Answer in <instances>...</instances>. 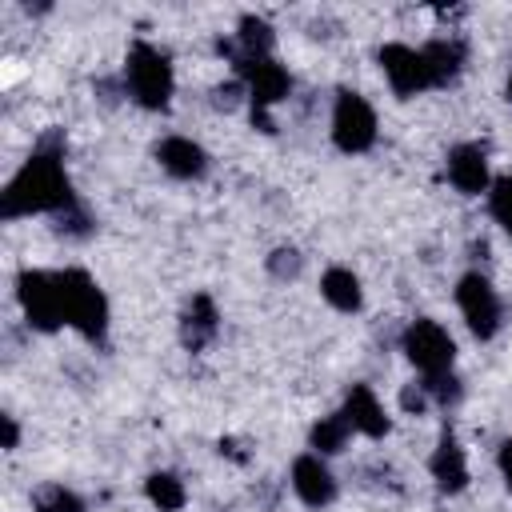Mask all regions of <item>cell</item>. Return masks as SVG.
Masks as SVG:
<instances>
[{"label":"cell","instance_id":"1","mask_svg":"<svg viewBox=\"0 0 512 512\" xmlns=\"http://www.w3.org/2000/svg\"><path fill=\"white\" fill-rule=\"evenodd\" d=\"M68 208H76V196H72L68 172L60 164V152H52V148H40L12 176V184L0 196V216L4 220L32 216V212H68Z\"/></svg>","mask_w":512,"mask_h":512},{"label":"cell","instance_id":"2","mask_svg":"<svg viewBox=\"0 0 512 512\" xmlns=\"http://www.w3.org/2000/svg\"><path fill=\"white\" fill-rule=\"evenodd\" d=\"M56 284H60L64 320L76 332H84L88 340H100L104 324H108V304H104V292L96 288V280L84 268H64V272H56Z\"/></svg>","mask_w":512,"mask_h":512},{"label":"cell","instance_id":"3","mask_svg":"<svg viewBox=\"0 0 512 512\" xmlns=\"http://www.w3.org/2000/svg\"><path fill=\"white\" fill-rule=\"evenodd\" d=\"M128 92L136 96V104L144 108H168V96H172V64L160 48L136 40L132 52H128Z\"/></svg>","mask_w":512,"mask_h":512},{"label":"cell","instance_id":"4","mask_svg":"<svg viewBox=\"0 0 512 512\" xmlns=\"http://www.w3.org/2000/svg\"><path fill=\"white\" fill-rule=\"evenodd\" d=\"M236 68H240V76L248 80V92H252V120H256V128H260V132H272L268 108H272L276 100H284V96H288V88H292L288 72H284L272 56L236 60Z\"/></svg>","mask_w":512,"mask_h":512},{"label":"cell","instance_id":"5","mask_svg":"<svg viewBox=\"0 0 512 512\" xmlns=\"http://www.w3.org/2000/svg\"><path fill=\"white\" fill-rule=\"evenodd\" d=\"M16 292H20V304H24V316H28L32 328H40V332H56V328L64 324V304H60L56 272L24 268L20 280H16Z\"/></svg>","mask_w":512,"mask_h":512},{"label":"cell","instance_id":"6","mask_svg":"<svg viewBox=\"0 0 512 512\" xmlns=\"http://www.w3.org/2000/svg\"><path fill=\"white\" fill-rule=\"evenodd\" d=\"M404 352H408V360L428 380H436V376H448L452 356H456V344H452V336L436 320H412L408 332H404Z\"/></svg>","mask_w":512,"mask_h":512},{"label":"cell","instance_id":"7","mask_svg":"<svg viewBox=\"0 0 512 512\" xmlns=\"http://www.w3.org/2000/svg\"><path fill=\"white\" fill-rule=\"evenodd\" d=\"M332 140L340 152H364L376 140V112L360 92H340L332 108Z\"/></svg>","mask_w":512,"mask_h":512},{"label":"cell","instance_id":"8","mask_svg":"<svg viewBox=\"0 0 512 512\" xmlns=\"http://www.w3.org/2000/svg\"><path fill=\"white\" fill-rule=\"evenodd\" d=\"M456 304H460L468 328H472L480 340L496 336V328H500V300H496L492 284H488L480 272L460 276V284H456Z\"/></svg>","mask_w":512,"mask_h":512},{"label":"cell","instance_id":"9","mask_svg":"<svg viewBox=\"0 0 512 512\" xmlns=\"http://www.w3.org/2000/svg\"><path fill=\"white\" fill-rule=\"evenodd\" d=\"M380 68L392 84L396 96H416L424 88H432L428 80V64H424V52L420 48H408V44H384L380 48Z\"/></svg>","mask_w":512,"mask_h":512},{"label":"cell","instance_id":"10","mask_svg":"<svg viewBox=\"0 0 512 512\" xmlns=\"http://www.w3.org/2000/svg\"><path fill=\"white\" fill-rule=\"evenodd\" d=\"M292 488H296V496L308 508H324L336 496V480H332V472L324 468L320 456H296V464H292Z\"/></svg>","mask_w":512,"mask_h":512},{"label":"cell","instance_id":"11","mask_svg":"<svg viewBox=\"0 0 512 512\" xmlns=\"http://www.w3.org/2000/svg\"><path fill=\"white\" fill-rule=\"evenodd\" d=\"M156 160H160L164 172H172V176H180V180H196V176H204V168H208L204 148L192 144L188 136H168V140H160Z\"/></svg>","mask_w":512,"mask_h":512},{"label":"cell","instance_id":"12","mask_svg":"<svg viewBox=\"0 0 512 512\" xmlns=\"http://www.w3.org/2000/svg\"><path fill=\"white\" fill-rule=\"evenodd\" d=\"M448 180L460 188V192H484L488 188V160H484V148L480 144H456L448 152Z\"/></svg>","mask_w":512,"mask_h":512},{"label":"cell","instance_id":"13","mask_svg":"<svg viewBox=\"0 0 512 512\" xmlns=\"http://www.w3.org/2000/svg\"><path fill=\"white\" fill-rule=\"evenodd\" d=\"M344 420H348L352 432H364L372 440L388 432V416H384V408H380V400L372 396L368 384H352V392L344 400Z\"/></svg>","mask_w":512,"mask_h":512},{"label":"cell","instance_id":"14","mask_svg":"<svg viewBox=\"0 0 512 512\" xmlns=\"http://www.w3.org/2000/svg\"><path fill=\"white\" fill-rule=\"evenodd\" d=\"M432 476H436V484H440V492H460L464 484H468V464H464V452H460V444H456V436L452 432H444L440 436V444H436V452H432Z\"/></svg>","mask_w":512,"mask_h":512},{"label":"cell","instance_id":"15","mask_svg":"<svg viewBox=\"0 0 512 512\" xmlns=\"http://www.w3.org/2000/svg\"><path fill=\"white\" fill-rule=\"evenodd\" d=\"M420 52H424L432 88L456 80V72H460V64H464V44H460V40H432V44H424Z\"/></svg>","mask_w":512,"mask_h":512},{"label":"cell","instance_id":"16","mask_svg":"<svg viewBox=\"0 0 512 512\" xmlns=\"http://www.w3.org/2000/svg\"><path fill=\"white\" fill-rule=\"evenodd\" d=\"M216 304L200 292V296H192V304H188V312H184V344L188 348H204L212 336H216Z\"/></svg>","mask_w":512,"mask_h":512},{"label":"cell","instance_id":"17","mask_svg":"<svg viewBox=\"0 0 512 512\" xmlns=\"http://www.w3.org/2000/svg\"><path fill=\"white\" fill-rule=\"evenodd\" d=\"M320 292L332 308L340 312H356L360 308V280L348 272V268H328L324 280H320Z\"/></svg>","mask_w":512,"mask_h":512},{"label":"cell","instance_id":"18","mask_svg":"<svg viewBox=\"0 0 512 512\" xmlns=\"http://www.w3.org/2000/svg\"><path fill=\"white\" fill-rule=\"evenodd\" d=\"M144 492H148V500H152L160 512L184 508V484H180L172 472H152L148 484H144Z\"/></svg>","mask_w":512,"mask_h":512},{"label":"cell","instance_id":"19","mask_svg":"<svg viewBox=\"0 0 512 512\" xmlns=\"http://www.w3.org/2000/svg\"><path fill=\"white\" fill-rule=\"evenodd\" d=\"M348 420H344V412H336V416H324L316 428H312V448L316 452H340L344 448V440H348Z\"/></svg>","mask_w":512,"mask_h":512},{"label":"cell","instance_id":"20","mask_svg":"<svg viewBox=\"0 0 512 512\" xmlns=\"http://www.w3.org/2000/svg\"><path fill=\"white\" fill-rule=\"evenodd\" d=\"M36 512H84V500L76 492H68L64 484H48L36 492Z\"/></svg>","mask_w":512,"mask_h":512},{"label":"cell","instance_id":"21","mask_svg":"<svg viewBox=\"0 0 512 512\" xmlns=\"http://www.w3.org/2000/svg\"><path fill=\"white\" fill-rule=\"evenodd\" d=\"M488 204H492V216L500 220V228L512 236V176H500V180L492 184Z\"/></svg>","mask_w":512,"mask_h":512},{"label":"cell","instance_id":"22","mask_svg":"<svg viewBox=\"0 0 512 512\" xmlns=\"http://www.w3.org/2000/svg\"><path fill=\"white\" fill-rule=\"evenodd\" d=\"M268 268H272L276 276H296V272H300V256H296V248H276L272 260H268Z\"/></svg>","mask_w":512,"mask_h":512},{"label":"cell","instance_id":"23","mask_svg":"<svg viewBox=\"0 0 512 512\" xmlns=\"http://www.w3.org/2000/svg\"><path fill=\"white\" fill-rule=\"evenodd\" d=\"M500 472H504V480H508V488H512V440L500 448Z\"/></svg>","mask_w":512,"mask_h":512},{"label":"cell","instance_id":"24","mask_svg":"<svg viewBox=\"0 0 512 512\" xmlns=\"http://www.w3.org/2000/svg\"><path fill=\"white\" fill-rule=\"evenodd\" d=\"M4 448H16V420L4 416Z\"/></svg>","mask_w":512,"mask_h":512},{"label":"cell","instance_id":"25","mask_svg":"<svg viewBox=\"0 0 512 512\" xmlns=\"http://www.w3.org/2000/svg\"><path fill=\"white\" fill-rule=\"evenodd\" d=\"M404 408H416V412H420V408H424V396L408 388V392H404Z\"/></svg>","mask_w":512,"mask_h":512},{"label":"cell","instance_id":"26","mask_svg":"<svg viewBox=\"0 0 512 512\" xmlns=\"http://www.w3.org/2000/svg\"><path fill=\"white\" fill-rule=\"evenodd\" d=\"M508 100H512V76H508Z\"/></svg>","mask_w":512,"mask_h":512}]
</instances>
